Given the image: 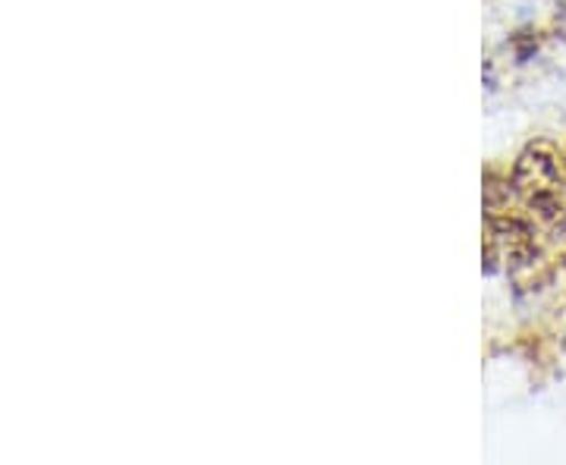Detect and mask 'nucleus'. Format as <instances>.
I'll list each match as a JSON object with an SVG mask.
<instances>
[{
    "label": "nucleus",
    "mask_w": 566,
    "mask_h": 465,
    "mask_svg": "<svg viewBox=\"0 0 566 465\" xmlns=\"http://www.w3.org/2000/svg\"><path fill=\"white\" fill-rule=\"evenodd\" d=\"M513 186L520 202L526 204L532 218L545 226H560L566 218V180L564 167L554 148L545 142L528 145L513 170Z\"/></svg>",
    "instance_id": "f257e3e1"
}]
</instances>
